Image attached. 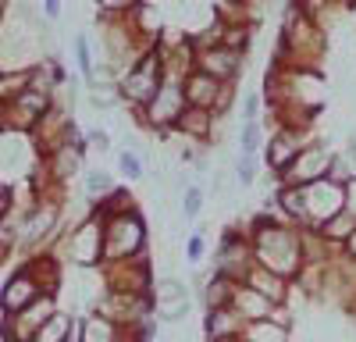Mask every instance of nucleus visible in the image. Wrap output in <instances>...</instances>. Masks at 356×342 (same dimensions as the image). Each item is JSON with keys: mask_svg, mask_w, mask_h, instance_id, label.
Listing matches in <instances>:
<instances>
[{"mask_svg": "<svg viewBox=\"0 0 356 342\" xmlns=\"http://www.w3.org/2000/svg\"><path fill=\"white\" fill-rule=\"evenodd\" d=\"M89 142H93L97 150H107V147H111V139H107V132H100V129H97V132H89Z\"/></svg>", "mask_w": 356, "mask_h": 342, "instance_id": "9b49d317", "label": "nucleus"}, {"mask_svg": "<svg viewBox=\"0 0 356 342\" xmlns=\"http://www.w3.org/2000/svg\"><path fill=\"white\" fill-rule=\"evenodd\" d=\"M0 118H4V100H0Z\"/></svg>", "mask_w": 356, "mask_h": 342, "instance_id": "ddd939ff", "label": "nucleus"}, {"mask_svg": "<svg viewBox=\"0 0 356 342\" xmlns=\"http://www.w3.org/2000/svg\"><path fill=\"white\" fill-rule=\"evenodd\" d=\"M75 57H79V68H82V75L93 82V57H89V40L86 36H79L75 40Z\"/></svg>", "mask_w": 356, "mask_h": 342, "instance_id": "423d86ee", "label": "nucleus"}, {"mask_svg": "<svg viewBox=\"0 0 356 342\" xmlns=\"http://www.w3.org/2000/svg\"><path fill=\"white\" fill-rule=\"evenodd\" d=\"M257 147H260V125H257V122H246L243 132H239V150H243L246 157H253Z\"/></svg>", "mask_w": 356, "mask_h": 342, "instance_id": "7ed1b4c3", "label": "nucleus"}, {"mask_svg": "<svg viewBox=\"0 0 356 342\" xmlns=\"http://www.w3.org/2000/svg\"><path fill=\"white\" fill-rule=\"evenodd\" d=\"M353 250H356V236H353Z\"/></svg>", "mask_w": 356, "mask_h": 342, "instance_id": "4468645a", "label": "nucleus"}, {"mask_svg": "<svg viewBox=\"0 0 356 342\" xmlns=\"http://www.w3.org/2000/svg\"><path fill=\"white\" fill-rule=\"evenodd\" d=\"M253 175H257V164H253V157L239 154V161H235V179H239L243 186H250V182H253Z\"/></svg>", "mask_w": 356, "mask_h": 342, "instance_id": "0eeeda50", "label": "nucleus"}, {"mask_svg": "<svg viewBox=\"0 0 356 342\" xmlns=\"http://www.w3.org/2000/svg\"><path fill=\"white\" fill-rule=\"evenodd\" d=\"M86 186H89V196H97V193H104V189H111V179L104 175V171H93V175L86 179Z\"/></svg>", "mask_w": 356, "mask_h": 342, "instance_id": "6e6552de", "label": "nucleus"}, {"mask_svg": "<svg viewBox=\"0 0 356 342\" xmlns=\"http://www.w3.org/2000/svg\"><path fill=\"white\" fill-rule=\"evenodd\" d=\"M200 207H203V189H200V186H189V189L182 193V214H186V218H196Z\"/></svg>", "mask_w": 356, "mask_h": 342, "instance_id": "39448f33", "label": "nucleus"}, {"mask_svg": "<svg viewBox=\"0 0 356 342\" xmlns=\"http://www.w3.org/2000/svg\"><path fill=\"white\" fill-rule=\"evenodd\" d=\"M186 256L196 264V261H203V236H193L189 239V246H186Z\"/></svg>", "mask_w": 356, "mask_h": 342, "instance_id": "1a4fd4ad", "label": "nucleus"}, {"mask_svg": "<svg viewBox=\"0 0 356 342\" xmlns=\"http://www.w3.org/2000/svg\"><path fill=\"white\" fill-rule=\"evenodd\" d=\"M43 11H47V18H57L61 15V4H43Z\"/></svg>", "mask_w": 356, "mask_h": 342, "instance_id": "f8f14e48", "label": "nucleus"}, {"mask_svg": "<svg viewBox=\"0 0 356 342\" xmlns=\"http://www.w3.org/2000/svg\"><path fill=\"white\" fill-rule=\"evenodd\" d=\"M189 310V293H186V285H178V282H161L157 285V314L164 321H178L182 314Z\"/></svg>", "mask_w": 356, "mask_h": 342, "instance_id": "f03ea898", "label": "nucleus"}, {"mask_svg": "<svg viewBox=\"0 0 356 342\" xmlns=\"http://www.w3.org/2000/svg\"><path fill=\"white\" fill-rule=\"evenodd\" d=\"M257 107H260V97L250 93V97H246V107H243V118H246V122H257V114H260Z\"/></svg>", "mask_w": 356, "mask_h": 342, "instance_id": "9d476101", "label": "nucleus"}, {"mask_svg": "<svg viewBox=\"0 0 356 342\" xmlns=\"http://www.w3.org/2000/svg\"><path fill=\"white\" fill-rule=\"evenodd\" d=\"M40 293H36V282H33V275H29V268L25 271H18L8 285H4V293H0V303H4V310L8 314H18L22 307H29Z\"/></svg>", "mask_w": 356, "mask_h": 342, "instance_id": "f257e3e1", "label": "nucleus"}, {"mask_svg": "<svg viewBox=\"0 0 356 342\" xmlns=\"http://www.w3.org/2000/svg\"><path fill=\"white\" fill-rule=\"evenodd\" d=\"M118 168H122V175L125 179H143V161L136 157V154H129V150H122V154H118Z\"/></svg>", "mask_w": 356, "mask_h": 342, "instance_id": "20e7f679", "label": "nucleus"}]
</instances>
